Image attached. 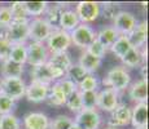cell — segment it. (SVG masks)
Listing matches in <instances>:
<instances>
[{
  "label": "cell",
  "mask_w": 149,
  "mask_h": 129,
  "mask_svg": "<svg viewBox=\"0 0 149 129\" xmlns=\"http://www.w3.org/2000/svg\"><path fill=\"white\" fill-rule=\"evenodd\" d=\"M101 83L104 88H110V89L121 93L127 89L131 84L130 71L123 66H114L107 72Z\"/></svg>",
  "instance_id": "1"
},
{
  "label": "cell",
  "mask_w": 149,
  "mask_h": 129,
  "mask_svg": "<svg viewBox=\"0 0 149 129\" xmlns=\"http://www.w3.org/2000/svg\"><path fill=\"white\" fill-rule=\"evenodd\" d=\"M45 47L48 49V53L51 54H57V53H64L68 52V49L71 47V39L70 34L66 31L61 30L58 27H54L48 39L45 40Z\"/></svg>",
  "instance_id": "2"
},
{
  "label": "cell",
  "mask_w": 149,
  "mask_h": 129,
  "mask_svg": "<svg viewBox=\"0 0 149 129\" xmlns=\"http://www.w3.org/2000/svg\"><path fill=\"white\" fill-rule=\"evenodd\" d=\"M69 34H70L71 44H74L82 50H86L96 40V31L91 25L79 23Z\"/></svg>",
  "instance_id": "3"
},
{
  "label": "cell",
  "mask_w": 149,
  "mask_h": 129,
  "mask_svg": "<svg viewBox=\"0 0 149 129\" xmlns=\"http://www.w3.org/2000/svg\"><path fill=\"white\" fill-rule=\"evenodd\" d=\"M53 28V26H51L43 17L31 18L29 21V40L34 43H45Z\"/></svg>",
  "instance_id": "4"
},
{
  "label": "cell",
  "mask_w": 149,
  "mask_h": 129,
  "mask_svg": "<svg viewBox=\"0 0 149 129\" xmlns=\"http://www.w3.org/2000/svg\"><path fill=\"white\" fill-rule=\"evenodd\" d=\"M47 65L52 70L56 80L61 79L65 76L66 71L69 70L71 65H73V59H71V54L69 52L64 53H57V54H51L49 58L47 61Z\"/></svg>",
  "instance_id": "5"
},
{
  "label": "cell",
  "mask_w": 149,
  "mask_h": 129,
  "mask_svg": "<svg viewBox=\"0 0 149 129\" xmlns=\"http://www.w3.org/2000/svg\"><path fill=\"white\" fill-rule=\"evenodd\" d=\"M74 10H75L81 23L90 25L92 22H95L100 17V3L79 1V3H77Z\"/></svg>",
  "instance_id": "6"
},
{
  "label": "cell",
  "mask_w": 149,
  "mask_h": 129,
  "mask_svg": "<svg viewBox=\"0 0 149 129\" xmlns=\"http://www.w3.org/2000/svg\"><path fill=\"white\" fill-rule=\"evenodd\" d=\"M26 50H27L26 63L30 65L31 67L47 63L48 58H49V53H48V49L44 43L30 41L29 44H26Z\"/></svg>",
  "instance_id": "7"
},
{
  "label": "cell",
  "mask_w": 149,
  "mask_h": 129,
  "mask_svg": "<svg viewBox=\"0 0 149 129\" xmlns=\"http://www.w3.org/2000/svg\"><path fill=\"white\" fill-rule=\"evenodd\" d=\"M26 83L22 77H8L3 79V94L9 97L14 102L25 97Z\"/></svg>",
  "instance_id": "8"
},
{
  "label": "cell",
  "mask_w": 149,
  "mask_h": 129,
  "mask_svg": "<svg viewBox=\"0 0 149 129\" xmlns=\"http://www.w3.org/2000/svg\"><path fill=\"white\" fill-rule=\"evenodd\" d=\"M137 23L136 16L128 10H121L113 19V27L119 35L128 36Z\"/></svg>",
  "instance_id": "9"
},
{
  "label": "cell",
  "mask_w": 149,
  "mask_h": 129,
  "mask_svg": "<svg viewBox=\"0 0 149 129\" xmlns=\"http://www.w3.org/2000/svg\"><path fill=\"white\" fill-rule=\"evenodd\" d=\"M119 105V93L110 88H104V89L97 92V103L96 110L105 111L110 114L117 106Z\"/></svg>",
  "instance_id": "10"
},
{
  "label": "cell",
  "mask_w": 149,
  "mask_h": 129,
  "mask_svg": "<svg viewBox=\"0 0 149 129\" xmlns=\"http://www.w3.org/2000/svg\"><path fill=\"white\" fill-rule=\"evenodd\" d=\"M131 124V107L125 103H119L110 112L108 120V127L111 128H123Z\"/></svg>",
  "instance_id": "11"
},
{
  "label": "cell",
  "mask_w": 149,
  "mask_h": 129,
  "mask_svg": "<svg viewBox=\"0 0 149 129\" xmlns=\"http://www.w3.org/2000/svg\"><path fill=\"white\" fill-rule=\"evenodd\" d=\"M73 120L81 129H99L101 125V115L97 110H82Z\"/></svg>",
  "instance_id": "12"
},
{
  "label": "cell",
  "mask_w": 149,
  "mask_h": 129,
  "mask_svg": "<svg viewBox=\"0 0 149 129\" xmlns=\"http://www.w3.org/2000/svg\"><path fill=\"white\" fill-rule=\"evenodd\" d=\"M29 40V22L12 21L8 26V41L10 44H27Z\"/></svg>",
  "instance_id": "13"
},
{
  "label": "cell",
  "mask_w": 149,
  "mask_h": 129,
  "mask_svg": "<svg viewBox=\"0 0 149 129\" xmlns=\"http://www.w3.org/2000/svg\"><path fill=\"white\" fill-rule=\"evenodd\" d=\"M49 120V117L40 111H31L24 116L21 125L24 129H48Z\"/></svg>",
  "instance_id": "14"
},
{
  "label": "cell",
  "mask_w": 149,
  "mask_h": 129,
  "mask_svg": "<svg viewBox=\"0 0 149 129\" xmlns=\"http://www.w3.org/2000/svg\"><path fill=\"white\" fill-rule=\"evenodd\" d=\"M51 85L40 84V83H34L31 81L29 85H26V92H25V98L29 102L33 103H42L45 102L49 93Z\"/></svg>",
  "instance_id": "15"
},
{
  "label": "cell",
  "mask_w": 149,
  "mask_h": 129,
  "mask_svg": "<svg viewBox=\"0 0 149 129\" xmlns=\"http://www.w3.org/2000/svg\"><path fill=\"white\" fill-rule=\"evenodd\" d=\"M30 77H31V81L40 83V84H45V85H52L56 81V77H54L52 70H51L47 63L31 67Z\"/></svg>",
  "instance_id": "16"
},
{
  "label": "cell",
  "mask_w": 149,
  "mask_h": 129,
  "mask_svg": "<svg viewBox=\"0 0 149 129\" xmlns=\"http://www.w3.org/2000/svg\"><path fill=\"white\" fill-rule=\"evenodd\" d=\"M128 89V97L132 102L143 103L148 101V80L139 79L131 83Z\"/></svg>",
  "instance_id": "17"
},
{
  "label": "cell",
  "mask_w": 149,
  "mask_h": 129,
  "mask_svg": "<svg viewBox=\"0 0 149 129\" xmlns=\"http://www.w3.org/2000/svg\"><path fill=\"white\" fill-rule=\"evenodd\" d=\"M130 40L131 45L134 48H143L144 45H147V39H148V23L145 19L137 22L135 28L131 31V34L127 36Z\"/></svg>",
  "instance_id": "18"
},
{
  "label": "cell",
  "mask_w": 149,
  "mask_h": 129,
  "mask_svg": "<svg viewBox=\"0 0 149 129\" xmlns=\"http://www.w3.org/2000/svg\"><path fill=\"white\" fill-rule=\"evenodd\" d=\"M134 128L147 127L148 125V103H135L131 107V124Z\"/></svg>",
  "instance_id": "19"
},
{
  "label": "cell",
  "mask_w": 149,
  "mask_h": 129,
  "mask_svg": "<svg viewBox=\"0 0 149 129\" xmlns=\"http://www.w3.org/2000/svg\"><path fill=\"white\" fill-rule=\"evenodd\" d=\"M69 5L66 3H54V4H48L47 9H45L43 18L48 22L53 27H58V21L61 14L64 13V10H66Z\"/></svg>",
  "instance_id": "20"
},
{
  "label": "cell",
  "mask_w": 149,
  "mask_h": 129,
  "mask_svg": "<svg viewBox=\"0 0 149 129\" xmlns=\"http://www.w3.org/2000/svg\"><path fill=\"white\" fill-rule=\"evenodd\" d=\"M25 72V66L12 62L10 59H5L1 61L0 63V74H1L3 79H8V77H22Z\"/></svg>",
  "instance_id": "21"
},
{
  "label": "cell",
  "mask_w": 149,
  "mask_h": 129,
  "mask_svg": "<svg viewBox=\"0 0 149 129\" xmlns=\"http://www.w3.org/2000/svg\"><path fill=\"white\" fill-rule=\"evenodd\" d=\"M119 34L114 30V27L111 25L104 26L96 32V40H99L102 45L105 47V49L109 50L111 48V45L116 43V40L118 39Z\"/></svg>",
  "instance_id": "22"
},
{
  "label": "cell",
  "mask_w": 149,
  "mask_h": 129,
  "mask_svg": "<svg viewBox=\"0 0 149 129\" xmlns=\"http://www.w3.org/2000/svg\"><path fill=\"white\" fill-rule=\"evenodd\" d=\"M79 23H81V22H79V18H78V16H77L75 10L71 9V8H68L66 10H64V13L60 17L58 28L66 31V32H71Z\"/></svg>",
  "instance_id": "23"
},
{
  "label": "cell",
  "mask_w": 149,
  "mask_h": 129,
  "mask_svg": "<svg viewBox=\"0 0 149 129\" xmlns=\"http://www.w3.org/2000/svg\"><path fill=\"white\" fill-rule=\"evenodd\" d=\"M102 59H99L96 57H93L92 54H90L87 50H83L81 57H79L78 65L81 66L83 70L87 74H95L100 67H101Z\"/></svg>",
  "instance_id": "24"
},
{
  "label": "cell",
  "mask_w": 149,
  "mask_h": 129,
  "mask_svg": "<svg viewBox=\"0 0 149 129\" xmlns=\"http://www.w3.org/2000/svg\"><path fill=\"white\" fill-rule=\"evenodd\" d=\"M122 66L125 68H137L140 67L141 65H145L144 61H143V57H141V52L137 48H131L125 56L122 57L121 59Z\"/></svg>",
  "instance_id": "25"
},
{
  "label": "cell",
  "mask_w": 149,
  "mask_h": 129,
  "mask_svg": "<svg viewBox=\"0 0 149 129\" xmlns=\"http://www.w3.org/2000/svg\"><path fill=\"white\" fill-rule=\"evenodd\" d=\"M66 96L64 94V92L60 89V87L57 85V83L54 81L52 85L49 87V93H48V97L45 99V102L49 106H53V107H62L66 103Z\"/></svg>",
  "instance_id": "26"
},
{
  "label": "cell",
  "mask_w": 149,
  "mask_h": 129,
  "mask_svg": "<svg viewBox=\"0 0 149 129\" xmlns=\"http://www.w3.org/2000/svg\"><path fill=\"white\" fill-rule=\"evenodd\" d=\"M131 48H132V45H131V43H130V40H128L127 36L119 35L118 39L116 40V43L111 45V48L109 50H110L118 59H122V57L125 56Z\"/></svg>",
  "instance_id": "27"
},
{
  "label": "cell",
  "mask_w": 149,
  "mask_h": 129,
  "mask_svg": "<svg viewBox=\"0 0 149 129\" xmlns=\"http://www.w3.org/2000/svg\"><path fill=\"white\" fill-rule=\"evenodd\" d=\"M8 59L19 65H24V66L26 65V59H27L26 44H12Z\"/></svg>",
  "instance_id": "28"
},
{
  "label": "cell",
  "mask_w": 149,
  "mask_h": 129,
  "mask_svg": "<svg viewBox=\"0 0 149 129\" xmlns=\"http://www.w3.org/2000/svg\"><path fill=\"white\" fill-rule=\"evenodd\" d=\"M24 3L30 19L36 18V17H43L48 4H49L47 1H24Z\"/></svg>",
  "instance_id": "29"
},
{
  "label": "cell",
  "mask_w": 149,
  "mask_h": 129,
  "mask_svg": "<svg viewBox=\"0 0 149 129\" xmlns=\"http://www.w3.org/2000/svg\"><path fill=\"white\" fill-rule=\"evenodd\" d=\"M121 5L119 3L114 1H107L100 4V16H102L108 21H113L116 18V16L121 12Z\"/></svg>",
  "instance_id": "30"
},
{
  "label": "cell",
  "mask_w": 149,
  "mask_h": 129,
  "mask_svg": "<svg viewBox=\"0 0 149 129\" xmlns=\"http://www.w3.org/2000/svg\"><path fill=\"white\" fill-rule=\"evenodd\" d=\"M86 75H87V72L83 70L81 66L78 63H73L70 67H69V70L66 71V74H65L64 77H66V79H69L70 81H73L74 84L78 87V85L81 84L82 80L86 77Z\"/></svg>",
  "instance_id": "31"
},
{
  "label": "cell",
  "mask_w": 149,
  "mask_h": 129,
  "mask_svg": "<svg viewBox=\"0 0 149 129\" xmlns=\"http://www.w3.org/2000/svg\"><path fill=\"white\" fill-rule=\"evenodd\" d=\"M9 8H10V12H12L13 21H25V22L30 21V17H29V14L26 12L24 1H13L9 5Z\"/></svg>",
  "instance_id": "32"
},
{
  "label": "cell",
  "mask_w": 149,
  "mask_h": 129,
  "mask_svg": "<svg viewBox=\"0 0 149 129\" xmlns=\"http://www.w3.org/2000/svg\"><path fill=\"white\" fill-rule=\"evenodd\" d=\"M97 89H99V79L95 76V74H87L78 85L79 92H95Z\"/></svg>",
  "instance_id": "33"
},
{
  "label": "cell",
  "mask_w": 149,
  "mask_h": 129,
  "mask_svg": "<svg viewBox=\"0 0 149 129\" xmlns=\"http://www.w3.org/2000/svg\"><path fill=\"white\" fill-rule=\"evenodd\" d=\"M73 123V117L61 114V115H57L52 120H49V128L48 129H69Z\"/></svg>",
  "instance_id": "34"
},
{
  "label": "cell",
  "mask_w": 149,
  "mask_h": 129,
  "mask_svg": "<svg viewBox=\"0 0 149 129\" xmlns=\"http://www.w3.org/2000/svg\"><path fill=\"white\" fill-rule=\"evenodd\" d=\"M65 106L71 111L73 114H78L83 110V106H82V98H81V92L79 90H75L71 96L68 97L66 99V103Z\"/></svg>",
  "instance_id": "35"
},
{
  "label": "cell",
  "mask_w": 149,
  "mask_h": 129,
  "mask_svg": "<svg viewBox=\"0 0 149 129\" xmlns=\"http://www.w3.org/2000/svg\"><path fill=\"white\" fill-rule=\"evenodd\" d=\"M97 92L99 90H95V92H81L83 110H96Z\"/></svg>",
  "instance_id": "36"
},
{
  "label": "cell",
  "mask_w": 149,
  "mask_h": 129,
  "mask_svg": "<svg viewBox=\"0 0 149 129\" xmlns=\"http://www.w3.org/2000/svg\"><path fill=\"white\" fill-rule=\"evenodd\" d=\"M0 129H21V120L13 114L0 116Z\"/></svg>",
  "instance_id": "37"
},
{
  "label": "cell",
  "mask_w": 149,
  "mask_h": 129,
  "mask_svg": "<svg viewBox=\"0 0 149 129\" xmlns=\"http://www.w3.org/2000/svg\"><path fill=\"white\" fill-rule=\"evenodd\" d=\"M16 108V102L7 97L5 94H0V116L12 114L13 110Z\"/></svg>",
  "instance_id": "38"
},
{
  "label": "cell",
  "mask_w": 149,
  "mask_h": 129,
  "mask_svg": "<svg viewBox=\"0 0 149 129\" xmlns=\"http://www.w3.org/2000/svg\"><path fill=\"white\" fill-rule=\"evenodd\" d=\"M56 83L60 87V89L64 92V94L66 96V98L69 96H71L75 90H78V87H77L73 81H70L69 79H66V77H61V79L56 80Z\"/></svg>",
  "instance_id": "39"
},
{
  "label": "cell",
  "mask_w": 149,
  "mask_h": 129,
  "mask_svg": "<svg viewBox=\"0 0 149 129\" xmlns=\"http://www.w3.org/2000/svg\"><path fill=\"white\" fill-rule=\"evenodd\" d=\"M86 50H87L90 54H92L93 57L99 58V59H102L105 57V54L108 53V50L105 49V47L99 41V40H95V41H93Z\"/></svg>",
  "instance_id": "40"
},
{
  "label": "cell",
  "mask_w": 149,
  "mask_h": 129,
  "mask_svg": "<svg viewBox=\"0 0 149 129\" xmlns=\"http://www.w3.org/2000/svg\"><path fill=\"white\" fill-rule=\"evenodd\" d=\"M13 21L9 5H0V26H9Z\"/></svg>",
  "instance_id": "41"
},
{
  "label": "cell",
  "mask_w": 149,
  "mask_h": 129,
  "mask_svg": "<svg viewBox=\"0 0 149 129\" xmlns=\"http://www.w3.org/2000/svg\"><path fill=\"white\" fill-rule=\"evenodd\" d=\"M10 48H12V44L8 40H0V61L8 59L10 53Z\"/></svg>",
  "instance_id": "42"
},
{
  "label": "cell",
  "mask_w": 149,
  "mask_h": 129,
  "mask_svg": "<svg viewBox=\"0 0 149 129\" xmlns=\"http://www.w3.org/2000/svg\"><path fill=\"white\" fill-rule=\"evenodd\" d=\"M0 40H8V26H0Z\"/></svg>",
  "instance_id": "43"
},
{
  "label": "cell",
  "mask_w": 149,
  "mask_h": 129,
  "mask_svg": "<svg viewBox=\"0 0 149 129\" xmlns=\"http://www.w3.org/2000/svg\"><path fill=\"white\" fill-rule=\"evenodd\" d=\"M139 68H140V74H141V77H140V79L147 80V77H148V65L147 63L141 65Z\"/></svg>",
  "instance_id": "44"
},
{
  "label": "cell",
  "mask_w": 149,
  "mask_h": 129,
  "mask_svg": "<svg viewBox=\"0 0 149 129\" xmlns=\"http://www.w3.org/2000/svg\"><path fill=\"white\" fill-rule=\"evenodd\" d=\"M3 93V77H0V94Z\"/></svg>",
  "instance_id": "45"
},
{
  "label": "cell",
  "mask_w": 149,
  "mask_h": 129,
  "mask_svg": "<svg viewBox=\"0 0 149 129\" xmlns=\"http://www.w3.org/2000/svg\"><path fill=\"white\" fill-rule=\"evenodd\" d=\"M69 129H81V128H79L77 124H74V123H73V124H71V127L69 128Z\"/></svg>",
  "instance_id": "46"
},
{
  "label": "cell",
  "mask_w": 149,
  "mask_h": 129,
  "mask_svg": "<svg viewBox=\"0 0 149 129\" xmlns=\"http://www.w3.org/2000/svg\"><path fill=\"white\" fill-rule=\"evenodd\" d=\"M134 129H148V125H147V127H139V128H134Z\"/></svg>",
  "instance_id": "47"
},
{
  "label": "cell",
  "mask_w": 149,
  "mask_h": 129,
  "mask_svg": "<svg viewBox=\"0 0 149 129\" xmlns=\"http://www.w3.org/2000/svg\"><path fill=\"white\" fill-rule=\"evenodd\" d=\"M102 129H117V128H111V127H108V125H107V127L102 128Z\"/></svg>",
  "instance_id": "48"
}]
</instances>
